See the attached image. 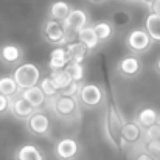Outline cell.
I'll list each match as a JSON object with an SVG mask.
<instances>
[{
  "instance_id": "obj_1",
  "label": "cell",
  "mask_w": 160,
  "mask_h": 160,
  "mask_svg": "<svg viewBox=\"0 0 160 160\" xmlns=\"http://www.w3.org/2000/svg\"><path fill=\"white\" fill-rule=\"evenodd\" d=\"M81 104L78 97H65V95H58L53 98H48V103L45 109H50L56 118L62 121H73L79 118L81 113Z\"/></svg>"
},
{
  "instance_id": "obj_2",
  "label": "cell",
  "mask_w": 160,
  "mask_h": 160,
  "mask_svg": "<svg viewBox=\"0 0 160 160\" xmlns=\"http://www.w3.org/2000/svg\"><path fill=\"white\" fill-rule=\"evenodd\" d=\"M41 36L52 47H62L73 41L70 38V34L67 33L64 23L59 20H53L50 17H47L44 20V23L41 27Z\"/></svg>"
},
{
  "instance_id": "obj_3",
  "label": "cell",
  "mask_w": 160,
  "mask_h": 160,
  "mask_svg": "<svg viewBox=\"0 0 160 160\" xmlns=\"http://www.w3.org/2000/svg\"><path fill=\"white\" fill-rule=\"evenodd\" d=\"M12 78L16 79L20 90H27L30 87L39 86L42 79V72L34 62H22L16 68H12Z\"/></svg>"
},
{
  "instance_id": "obj_4",
  "label": "cell",
  "mask_w": 160,
  "mask_h": 160,
  "mask_svg": "<svg viewBox=\"0 0 160 160\" xmlns=\"http://www.w3.org/2000/svg\"><path fill=\"white\" fill-rule=\"evenodd\" d=\"M154 39L149 36V33L146 31V28H132L126 38H124V45L128 48V52L137 56L146 54L154 45Z\"/></svg>"
},
{
  "instance_id": "obj_5",
  "label": "cell",
  "mask_w": 160,
  "mask_h": 160,
  "mask_svg": "<svg viewBox=\"0 0 160 160\" xmlns=\"http://www.w3.org/2000/svg\"><path fill=\"white\" fill-rule=\"evenodd\" d=\"M78 100L82 109H98L104 103V89L100 84L93 82H82Z\"/></svg>"
},
{
  "instance_id": "obj_6",
  "label": "cell",
  "mask_w": 160,
  "mask_h": 160,
  "mask_svg": "<svg viewBox=\"0 0 160 160\" xmlns=\"http://www.w3.org/2000/svg\"><path fill=\"white\" fill-rule=\"evenodd\" d=\"M25 128L27 131L34 135V137H41V138H48L52 134V120L48 117V113L44 109H38L27 121H25Z\"/></svg>"
},
{
  "instance_id": "obj_7",
  "label": "cell",
  "mask_w": 160,
  "mask_h": 160,
  "mask_svg": "<svg viewBox=\"0 0 160 160\" xmlns=\"http://www.w3.org/2000/svg\"><path fill=\"white\" fill-rule=\"evenodd\" d=\"M123 124H124V120L118 110V106L113 101H110L107 106L106 115V134L110 143L115 145V148L120 146V132H121Z\"/></svg>"
},
{
  "instance_id": "obj_8",
  "label": "cell",
  "mask_w": 160,
  "mask_h": 160,
  "mask_svg": "<svg viewBox=\"0 0 160 160\" xmlns=\"http://www.w3.org/2000/svg\"><path fill=\"white\" fill-rule=\"evenodd\" d=\"M143 70V64L140 56L132 53H128L124 56H121L115 65V72L118 76L124 78V79H134L137 78Z\"/></svg>"
},
{
  "instance_id": "obj_9",
  "label": "cell",
  "mask_w": 160,
  "mask_h": 160,
  "mask_svg": "<svg viewBox=\"0 0 160 160\" xmlns=\"http://www.w3.org/2000/svg\"><path fill=\"white\" fill-rule=\"evenodd\" d=\"M81 145L73 137H62L54 143L53 154L58 160H78Z\"/></svg>"
},
{
  "instance_id": "obj_10",
  "label": "cell",
  "mask_w": 160,
  "mask_h": 160,
  "mask_svg": "<svg viewBox=\"0 0 160 160\" xmlns=\"http://www.w3.org/2000/svg\"><path fill=\"white\" fill-rule=\"evenodd\" d=\"M89 19H90V17H89V12H87L86 9H82V8H73V9L70 11V14L67 16V19H65L62 23H64L67 33L70 34V38L75 41V39H76V34H78L84 27L90 25Z\"/></svg>"
},
{
  "instance_id": "obj_11",
  "label": "cell",
  "mask_w": 160,
  "mask_h": 160,
  "mask_svg": "<svg viewBox=\"0 0 160 160\" xmlns=\"http://www.w3.org/2000/svg\"><path fill=\"white\" fill-rule=\"evenodd\" d=\"M25 58L23 48L16 42H5L0 45V62L8 68H16L20 65Z\"/></svg>"
},
{
  "instance_id": "obj_12",
  "label": "cell",
  "mask_w": 160,
  "mask_h": 160,
  "mask_svg": "<svg viewBox=\"0 0 160 160\" xmlns=\"http://www.w3.org/2000/svg\"><path fill=\"white\" fill-rule=\"evenodd\" d=\"M145 138V131L132 120L124 121L120 132V146H140Z\"/></svg>"
},
{
  "instance_id": "obj_13",
  "label": "cell",
  "mask_w": 160,
  "mask_h": 160,
  "mask_svg": "<svg viewBox=\"0 0 160 160\" xmlns=\"http://www.w3.org/2000/svg\"><path fill=\"white\" fill-rule=\"evenodd\" d=\"M38 109L33 106L27 98L22 97V93L19 92L17 95L11 97V106H9V115L19 121H27Z\"/></svg>"
},
{
  "instance_id": "obj_14",
  "label": "cell",
  "mask_w": 160,
  "mask_h": 160,
  "mask_svg": "<svg viewBox=\"0 0 160 160\" xmlns=\"http://www.w3.org/2000/svg\"><path fill=\"white\" fill-rule=\"evenodd\" d=\"M159 120H160L159 110L154 109V107H151V106L142 107V109L135 113V117H134V121H135L143 131H146L148 128L157 124Z\"/></svg>"
},
{
  "instance_id": "obj_15",
  "label": "cell",
  "mask_w": 160,
  "mask_h": 160,
  "mask_svg": "<svg viewBox=\"0 0 160 160\" xmlns=\"http://www.w3.org/2000/svg\"><path fill=\"white\" fill-rule=\"evenodd\" d=\"M76 39H78V41H81V42L89 48V52H90V53L97 52V50L101 47L100 38H98V34H97V31H95V28H93V25H92V23H90V25H87V27H84V28L76 34Z\"/></svg>"
},
{
  "instance_id": "obj_16",
  "label": "cell",
  "mask_w": 160,
  "mask_h": 160,
  "mask_svg": "<svg viewBox=\"0 0 160 160\" xmlns=\"http://www.w3.org/2000/svg\"><path fill=\"white\" fill-rule=\"evenodd\" d=\"M68 64H70V59H68L65 45H62V47H54L53 50L50 52V59H48V70H50V72L64 70Z\"/></svg>"
},
{
  "instance_id": "obj_17",
  "label": "cell",
  "mask_w": 160,
  "mask_h": 160,
  "mask_svg": "<svg viewBox=\"0 0 160 160\" xmlns=\"http://www.w3.org/2000/svg\"><path fill=\"white\" fill-rule=\"evenodd\" d=\"M14 160H45V156L36 145L22 143L14 151Z\"/></svg>"
},
{
  "instance_id": "obj_18",
  "label": "cell",
  "mask_w": 160,
  "mask_h": 160,
  "mask_svg": "<svg viewBox=\"0 0 160 160\" xmlns=\"http://www.w3.org/2000/svg\"><path fill=\"white\" fill-rule=\"evenodd\" d=\"M22 97L27 98L36 109H45L47 103H48V97L44 93V90L41 89V86H34V87H30L27 90H20Z\"/></svg>"
},
{
  "instance_id": "obj_19",
  "label": "cell",
  "mask_w": 160,
  "mask_h": 160,
  "mask_svg": "<svg viewBox=\"0 0 160 160\" xmlns=\"http://www.w3.org/2000/svg\"><path fill=\"white\" fill-rule=\"evenodd\" d=\"M65 48H67V54H68L70 62H79V64H82V62L86 61V58L92 54L89 52V48H87L81 41H78V39L68 42V44L65 45Z\"/></svg>"
},
{
  "instance_id": "obj_20",
  "label": "cell",
  "mask_w": 160,
  "mask_h": 160,
  "mask_svg": "<svg viewBox=\"0 0 160 160\" xmlns=\"http://www.w3.org/2000/svg\"><path fill=\"white\" fill-rule=\"evenodd\" d=\"M92 25H93V28H95V31H97V34L100 38L101 45L110 42L113 39L115 33H117V28L113 27V23L110 20H98V22H95Z\"/></svg>"
},
{
  "instance_id": "obj_21",
  "label": "cell",
  "mask_w": 160,
  "mask_h": 160,
  "mask_svg": "<svg viewBox=\"0 0 160 160\" xmlns=\"http://www.w3.org/2000/svg\"><path fill=\"white\" fill-rule=\"evenodd\" d=\"M72 5L65 0H56L53 2L50 6H48V17L53 19V20H59V22H64L67 19V16L70 14L72 11Z\"/></svg>"
},
{
  "instance_id": "obj_22",
  "label": "cell",
  "mask_w": 160,
  "mask_h": 160,
  "mask_svg": "<svg viewBox=\"0 0 160 160\" xmlns=\"http://www.w3.org/2000/svg\"><path fill=\"white\" fill-rule=\"evenodd\" d=\"M143 27L146 28V31L149 33V36L154 39V42H156V44H160V14L149 12V14L145 17Z\"/></svg>"
},
{
  "instance_id": "obj_23",
  "label": "cell",
  "mask_w": 160,
  "mask_h": 160,
  "mask_svg": "<svg viewBox=\"0 0 160 160\" xmlns=\"http://www.w3.org/2000/svg\"><path fill=\"white\" fill-rule=\"evenodd\" d=\"M110 22L113 23V27L117 28V31H121L124 30L126 27H129V23L132 22V14L126 9H120V11H115L112 14V19Z\"/></svg>"
},
{
  "instance_id": "obj_24",
  "label": "cell",
  "mask_w": 160,
  "mask_h": 160,
  "mask_svg": "<svg viewBox=\"0 0 160 160\" xmlns=\"http://www.w3.org/2000/svg\"><path fill=\"white\" fill-rule=\"evenodd\" d=\"M20 92L16 79L12 78V75L8 76H0V93L6 95V97H14Z\"/></svg>"
},
{
  "instance_id": "obj_25",
  "label": "cell",
  "mask_w": 160,
  "mask_h": 160,
  "mask_svg": "<svg viewBox=\"0 0 160 160\" xmlns=\"http://www.w3.org/2000/svg\"><path fill=\"white\" fill-rule=\"evenodd\" d=\"M65 72L68 73V76L72 78V81H78V82H82L84 75H86L84 64H79V62H70L65 67Z\"/></svg>"
},
{
  "instance_id": "obj_26",
  "label": "cell",
  "mask_w": 160,
  "mask_h": 160,
  "mask_svg": "<svg viewBox=\"0 0 160 160\" xmlns=\"http://www.w3.org/2000/svg\"><path fill=\"white\" fill-rule=\"evenodd\" d=\"M50 76L53 78L54 84H56V87L59 89V92L62 90V89H65L70 82H72V78L68 76V73L65 72V68L64 70H56V72H50Z\"/></svg>"
},
{
  "instance_id": "obj_27",
  "label": "cell",
  "mask_w": 160,
  "mask_h": 160,
  "mask_svg": "<svg viewBox=\"0 0 160 160\" xmlns=\"http://www.w3.org/2000/svg\"><path fill=\"white\" fill-rule=\"evenodd\" d=\"M39 86H41V89L44 90V93H45L48 98H53V97H58V95H59V89L56 87L53 78H52L50 75H48V76H44V78L41 79Z\"/></svg>"
},
{
  "instance_id": "obj_28",
  "label": "cell",
  "mask_w": 160,
  "mask_h": 160,
  "mask_svg": "<svg viewBox=\"0 0 160 160\" xmlns=\"http://www.w3.org/2000/svg\"><path fill=\"white\" fill-rule=\"evenodd\" d=\"M140 146H142L140 149H145L152 157L160 160V138H152V140H145L143 138V142H142Z\"/></svg>"
},
{
  "instance_id": "obj_29",
  "label": "cell",
  "mask_w": 160,
  "mask_h": 160,
  "mask_svg": "<svg viewBox=\"0 0 160 160\" xmlns=\"http://www.w3.org/2000/svg\"><path fill=\"white\" fill-rule=\"evenodd\" d=\"M81 86H82V82H78V81H72L65 89H62L59 93L61 95H65V97H78V93H79V89H81Z\"/></svg>"
},
{
  "instance_id": "obj_30",
  "label": "cell",
  "mask_w": 160,
  "mask_h": 160,
  "mask_svg": "<svg viewBox=\"0 0 160 160\" xmlns=\"http://www.w3.org/2000/svg\"><path fill=\"white\" fill-rule=\"evenodd\" d=\"M9 106H11V97L0 93V118L9 115Z\"/></svg>"
},
{
  "instance_id": "obj_31",
  "label": "cell",
  "mask_w": 160,
  "mask_h": 160,
  "mask_svg": "<svg viewBox=\"0 0 160 160\" xmlns=\"http://www.w3.org/2000/svg\"><path fill=\"white\" fill-rule=\"evenodd\" d=\"M152 138H160V124H154L145 131V140H152Z\"/></svg>"
},
{
  "instance_id": "obj_32",
  "label": "cell",
  "mask_w": 160,
  "mask_h": 160,
  "mask_svg": "<svg viewBox=\"0 0 160 160\" xmlns=\"http://www.w3.org/2000/svg\"><path fill=\"white\" fill-rule=\"evenodd\" d=\"M132 160H157L156 157H152L149 152H146L145 149H138L134 156H132Z\"/></svg>"
},
{
  "instance_id": "obj_33",
  "label": "cell",
  "mask_w": 160,
  "mask_h": 160,
  "mask_svg": "<svg viewBox=\"0 0 160 160\" xmlns=\"http://www.w3.org/2000/svg\"><path fill=\"white\" fill-rule=\"evenodd\" d=\"M149 12H156V14H160V0H154L149 6H148Z\"/></svg>"
},
{
  "instance_id": "obj_34",
  "label": "cell",
  "mask_w": 160,
  "mask_h": 160,
  "mask_svg": "<svg viewBox=\"0 0 160 160\" xmlns=\"http://www.w3.org/2000/svg\"><path fill=\"white\" fill-rule=\"evenodd\" d=\"M154 70H156V73L160 76V56L156 59V64H154Z\"/></svg>"
},
{
  "instance_id": "obj_35",
  "label": "cell",
  "mask_w": 160,
  "mask_h": 160,
  "mask_svg": "<svg viewBox=\"0 0 160 160\" xmlns=\"http://www.w3.org/2000/svg\"><path fill=\"white\" fill-rule=\"evenodd\" d=\"M90 3H95V5H100V3H104L106 0H89Z\"/></svg>"
},
{
  "instance_id": "obj_36",
  "label": "cell",
  "mask_w": 160,
  "mask_h": 160,
  "mask_svg": "<svg viewBox=\"0 0 160 160\" xmlns=\"http://www.w3.org/2000/svg\"><path fill=\"white\" fill-rule=\"evenodd\" d=\"M152 2H154V0H142V3H145L146 6H149V5H151Z\"/></svg>"
},
{
  "instance_id": "obj_37",
  "label": "cell",
  "mask_w": 160,
  "mask_h": 160,
  "mask_svg": "<svg viewBox=\"0 0 160 160\" xmlns=\"http://www.w3.org/2000/svg\"><path fill=\"white\" fill-rule=\"evenodd\" d=\"M124 2H131V3H142V0H124Z\"/></svg>"
},
{
  "instance_id": "obj_38",
  "label": "cell",
  "mask_w": 160,
  "mask_h": 160,
  "mask_svg": "<svg viewBox=\"0 0 160 160\" xmlns=\"http://www.w3.org/2000/svg\"><path fill=\"white\" fill-rule=\"evenodd\" d=\"M159 124H160V120H159Z\"/></svg>"
}]
</instances>
